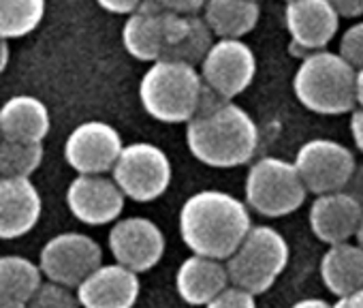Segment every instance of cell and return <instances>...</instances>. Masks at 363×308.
Returning <instances> with one entry per match:
<instances>
[{
	"mask_svg": "<svg viewBox=\"0 0 363 308\" xmlns=\"http://www.w3.org/2000/svg\"><path fill=\"white\" fill-rule=\"evenodd\" d=\"M186 145L199 163L231 170L255 157L259 128L246 109L206 86L199 111L186 124Z\"/></svg>",
	"mask_w": 363,
	"mask_h": 308,
	"instance_id": "cell-1",
	"label": "cell"
},
{
	"mask_svg": "<svg viewBox=\"0 0 363 308\" xmlns=\"http://www.w3.org/2000/svg\"><path fill=\"white\" fill-rule=\"evenodd\" d=\"M250 229L248 206L218 189L191 195L179 210V236L193 255L227 261Z\"/></svg>",
	"mask_w": 363,
	"mask_h": 308,
	"instance_id": "cell-2",
	"label": "cell"
},
{
	"mask_svg": "<svg viewBox=\"0 0 363 308\" xmlns=\"http://www.w3.org/2000/svg\"><path fill=\"white\" fill-rule=\"evenodd\" d=\"M206 82L201 73L186 62L156 60L139 84L143 109L164 124H189L199 111Z\"/></svg>",
	"mask_w": 363,
	"mask_h": 308,
	"instance_id": "cell-3",
	"label": "cell"
},
{
	"mask_svg": "<svg viewBox=\"0 0 363 308\" xmlns=\"http://www.w3.org/2000/svg\"><path fill=\"white\" fill-rule=\"evenodd\" d=\"M357 71L335 52H314L301 60L295 77L293 92L297 101L320 116H340L352 111Z\"/></svg>",
	"mask_w": 363,
	"mask_h": 308,
	"instance_id": "cell-4",
	"label": "cell"
},
{
	"mask_svg": "<svg viewBox=\"0 0 363 308\" xmlns=\"http://www.w3.org/2000/svg\"><path fill=\"white\" fill-rule=\"evenodd\" d=\"M289 244L280 231L269 225H252L240 248L225 261L229 278L255 295L272 289L289 263Z\"/></svg>",
	"mask_w": 363,
	"mask_h": 308,
	"instance_id": "cell-5",
	"label": "cell"
},
{
	"mask_svg": "<svg viewBox=\"0 0 363 308\" xmlns=\"http://www.w3.org/2000/svg\"><path fill=\"white\" fill-rule=\"evenodd\" d=\"M244 193L248 208L261 216L280 219L303 206L308 189L295 163L278 157H263L248 170Z\"/></svg>",
	"mask_w": 363,
	"mask_h": 308,
	"instance_id": "cell-6",
	"label": "cell"
},
{
	"mask_svg": "<svg viewBox=\"0 0 363 308\" xmlns=\"http://www.w3.org/2000/svg\"><path fill=\"white\" fill-rule=\"evenodd\" d=\"M111 178L128 199L147 204L167 193L173 178V167L162 148L147 141H137L124 145L118 163L111 170Z\"/></svg>",
	"mask_w": 363,
	"mask_h": 308,
	"instance_id": "cell-7",
	"label": "cell"
},
{
	"mask_svg": "<svg viewBox=\"0 0 363 308\" xmlns=\"http://www.w3.org/2000/svg\"><path fill=\"white\" fill-rule=\"evenodd\" d=\"M101 265V244L79 231H65L50 238L39 253V268L43 276L50 282L69 289H77Z\"/></svg>",
	"mask_w": 363,
	"mask_h": 308,
	"instance_id": "cell-8",
	"label": "cell"
},
{
	"mask_svg": "<svg viewBox=\"0 0 363 308\" xmlns=\"http://www.w3.org/2000/svg\"><path fill=\"white\" fill-rule=\"evenodd\" d=\"M295 167L308 193H314L318 197L344 191L357 170V163L354 154L344 143L318 137L306 141L297 150Z\"/></svg>",
	"mask_w": 363,
	"mask_h": 308,
	"instance_id": "cell-9",
	"label": "cell"
},
{
	"mask_svg": "<svg viewBox=\"0 0 363 308\" xmlns=\"http://www.w3.org/2000/svg\"><path fill=\"white\" fill-rule=\"evenodd\" d=\"M122 150V137L111 124L88 120L69 133L65 159L77 176H105L118 163Z\"/></svg>",
	"mask_w": 363,
	"mask_h": 308,
	"instance_id": "cell-10",
	"label": "cell"
},
{
	"mask_svg": "<svg viewBox=\"0 0 363 308\" xmlns=\"http://www.w3.org/2000/svg\"><path fill=\"white\" fill-rule=\"evenodd\" d=\"M201 77L218 97L233 101L257 75V56L242 39H218L201 62Z\"/></svg>",
	"mask_w": 363,
	"mask_h": 308,
	"instance_id": "cell-11",
	"label": "cell"
},
{
	"mask_svg": "<svg viewBox=\"0 0 363 308\" xmlns=\"http://www.w3.org/2000/svg\"><path fill=\"white\" fill-rule=\"evenodd\" d=\"M107 244L116 263L137 274L158 265L167 246L162 229L145 216H128L116 221L109 229Z\"/></svg>",
	"mask_w": 363,
	"mask_h": 308,
	"instance_id": "cell-12",
	"label": "cell"
},
{
	"mask_svg": "<svg viewBox=\"0 0 363 308\" xmlns=\"http://www.w3.org/2000/svg\"><path fill=\"white\" fill-rule=\"evenodd\" d=\"M124 202L126 195L116 180L107 176H77L67 189L71 214L88 227H103L120 221Z\"/></svg>",
	"mask_w": 363,
	"mask_h": 308,
	"instance_id": "cell-13",
	"label": "cell"
},
{
	"mask_svg": "<svg viewBox=\"0 0 363 308\" xmlns=\"http://www.w3.org/2000/svg\"><path fill=\"white\" fill-rule=\"evenodd\" d=\"M284 24L291 35V43L310 56L327 48V43L337 35L340 13L329 0H291L284 9Z\"/></svg>",
	"mask_w": 363,
	"mask_h": 308,
	"instance_id": "cell-14",
	"label": "cell"
},
{
	"mask_svg": "<svg viewBox=\"0 0 363 308\" xmlns=\"http://www.w3.org/2000/svg\"><path fill=\"white\" fill-rule=\"evenodd\" d=\"M82 308H133L141 293L139 274L120 265L103 263L77 289Z\"/></svg>",
	"mask_w": 363,
	"mask_h": 308,
	"instance_id": "cell-15",
	"label": "cell"
},
{
	"mask_svg": "<svg viewBox=\"0 0 363 308\" xmlns=\"http://www.w3.org/2000/svg\"><path fill=\"white\" fill-rule=\"evenodd\" d=\"M363 208L346 191L318 195L310 206V229L323 244H344L354 238Z\"/></svg>",
	"mask_w": 363,
	"mask_h": 308,
	"instance_id": "cell-16",
	"label": "cell"
},
{
	"mask_svg": "<svg viewBox=\"0 0 363 308\" xmlns=\"http://www.w3.org/2000/svg\"><path fill=\"white\" fill-rule=\"evenodd\" d=\"M43 202L30 178H0V240H16L33 231Z\"/></svg>",
	"mask_w": 363,
	"mask_h": 308,
	"instance_id": "cell-17",
	"label": "cell"
},
{
	"mask_svg": "<svg viewBox=\"0 0 363 308\" xmlns=\"http://www.w3.org/2000/svg\"><path fill=\"white\" fill-rule=\"evenodd\" d=\"M229 282L231 278L227 263L201 255L186 257L175 274V289L179 297L191 306H208L229 287Z\"/></svg>",
	"mask_w": 363,
	"mask_h": 308,
	"instance_id": "cell-18",
	"label": "cell"
},
{
	"mask_svg": "<svg viewBox=\"0 0 363 308\" xmlns=\"http://www.w3.org/2000/svg\"><path fill=\"white\" fill-rule=\"evenodd\" d=\"M167 16L169 11L154 3V0H143L141 7L130 13L122 28L124 50L141 62L160 60L164 48Z\"/></svg>",
	"mask_w": 363,
	"mask_h": 308,
	"instance_id": "cell-19",
	"label": "cell"
},
{
	"mask_svg": "<svg viewBox=\"0 0 363 308\" xmlns=\"http://www.w3.org/2000/svg\"><path fill=\"white\" fill-rule=\"evenodd\" d=\"M212 31L199 16H179L169 11L164 28V48L160 60H177L186 65H201L212 50Z\"/></svg>",
	"mask_w": 363,
	"mask_h": 308,
	"instance_id": "cell-20",
	"label": "cell"
},
{
	"mask_svg": "<svg viewBox=\"0 0 363 308\" xmlns=\"http://www.w3.org/2000/svg\"><path fill=\"white\" fill-rule=\"evenodd\" d=\"M52 126L45 103L30 94H18L0 107V131L3 139L43 143Z\"/></svg>",
	"mask_w": 363,
	"mask_h": 308,
	"instance_id": "cell-21",
	"label": "cell"
},
{
	"mask_svg": "<svg viewBox=\"0 0 363 308\" xmlns=\"http://www.w3.org/2000/svg\"><path fill=\"white\" fill-rule=\"evenodd\" d=\"M320 280L337 299L363 287V248L359 244H333L320 259Z\"/></svg>",
	"mask_w": 363,
	"mask_h": 308,
	"instance_id": "cell-22",
	"label": "cell"
},
{
	"mask_svg": "<svg viewBox=\"0 0 363 308\" xmlns=\"http://www.w3.org/2000/svg\"><path fill=\"white\" fill-rule=\"evenodd\" d=\"M261 7L250 0H208L203 20L218 39H242L259 24Z\"/></svg>",
	"mask_w": 363,
	"mask_h": 308,
	"instance_id": "cell-23",
	"label": "cell"
},
{
	"mask_svg": "<svg viewBox=\"0 0 363 308\" xmlns=\"http://www.w3.org/2000/svg\"><path fill=\"white\" fill-rule=\"evenodd\" d=\"M43 285V272L39 263L22 255L0 257V293H7L20 302H26Z\"/></svg>",
	"mask_w": 363,
	"mask_h": 308,
	"instance_id": "cell-24",
	"label": "cell"
},
{
	"mask_svg": "<svg viewBox=\"0 0 363 308\" xmlns=\"http://www.w3.org/2000/svg\"><path fill=\"white\" fill-rule=\"evenodd\" d=\"M45 16V0H0V37L30 35Z\"/></svg>",
	"mask_w": 363,
	"mask_h": 308,
	"instance_id": "cell-25",
	"label": "cell"
},
{
	"mask_svg": "<svg viewBox=\"0 0 363 308\" xmlns=\"http://www.w3.org/2000/svg\"><path fill=\"white\" fill-rule=\"evenodd\" d=\"M43 163V143L0 141V178H30Z\"/></svg>",
	"mask_w": 363,
	"mask_h": 308,
	"instance_id": "cell-26",
	"label": "cell"
},
{
	"mask_svg": "<svg viewBox=\"0 0 363 308\" xmlns=\"http://www.w3.org/2000/svg\"><path fill=\"white\" fill-rule=\"evenodd\" d=\"M26 308H82V304L77 299V293H73L69 287L48 280L28 299Z\"/></svg>",
	"mask_w": 363,
	"mask_h": 308,
	"instance_id": "cell-27",
	"label": "cell"
},
{
	"mask_svg": "<svg viewBox=\"0 0 363 308\" xmlns=\"http://www.w3.org/2000/svg\"><path fill=\"white\" fill-rule=\"evenodd\" d=\"M340 56L354 69H363V22L352 24L340 39Z\"/></svg>",
	"mask_w": 363,
	"mask_h": 308,
	"instance_id": "cell-28",
	"label": "cell"
},
{
	"mask_svg": "<svg viewBox=\"0 0 363 308\" xmlns=\"http://www.w3.org/2000/svg\"><path fill=\"white\" fill-rule=\"evenodd\" d=\"M257 295L242 289V287H235V285H229L220 295H216L206 308H257Z\"/></svg>",
	"mask_w": 363,
	"mask_h": 308,
	"instance_id": "cell-29",
	"label": "cell"
},
{
	"mask_svg": "<svg viewBox=\"0 0 363 308\" xmlns=\"http://www.w3.org/2000/svg\"><path fill=\"white\" fill-rule=\"evenodd\" d=\"M154 3H158L162 9L179 13V16H197L206 7L208 0H154Z\"/></svg>",
	"mask_w": 363,
	"mask_h": 308,
	"instance_id": "cell-30",
	"label": "cell"
},
{
	"mask_svg": "<svg viewBox=\"0 0 363 308\" xmlns=\"http://www.w3.org/2000/svg\"><path fill=\"white\" fill-rule=\"evenodd\" d=\"M99 7H103L109 13H118V16H130L135 13L143 0H96Z\"/></svg>",
	"mask_w": 363,
	"mask_h": 308,
	"instance_id": "cell-31",
	"label": "cell"
},
{
	"mask_svg": "<svg viewBox=\"0 0 363 308\" xmlns=\"http://www.w3.org/2000/svg\"><path fill=\"white\" fill-rule=\"evenodd\" d=\"M340 18H359L363 16V0H329Z\"/></svg>",
	"mask_w": 363,
	"mask_h": 308,
	"instance_id": "cell-32",
	"label": "cell"
},
{
	"mask_svg": "<svg viewBox=\"0 0 363 308\" xmlns=\"http://www.w3.org/2000/svg\"><path fill=\"white\" fill-rule=\"evenodd\" d=\"M350 135H352L357 150L363 154V107L354 109L350 116Z\"/></svg>",
	"mask_w": 363,
	"mask_h": 308,
	"instance_id": "cell-33",
	"label": "cell"
},
{
	"mask_svg": "<svg viewBox=\"0 0 363 308\" xmlns=\"http://www.w3.org/2000/svg\"><path fill=\"white\" fill-rule=\"evenodd\" d=\"M344 191L350 193V195L361 204V208H363V165H359V167L354 170V174H352V178H350V182L346 185Z\"/></svg>",
	"mask_w": 363,
	"mask_h": 308,
	"instance_id": "cell-34",
	"label": "cell"
},
{
	"mask_svg": "<svg viewBox=\"0 0 363 308\" xmlns=\"http://www.w3.org/2000/svg\"><path fill=\"white\" fill-rule=\"evenodd\" d=\"M335 308H363V287L346 297H340Z\"/></svg>",
	"mask_w": 363,
	"mask_h": 308,
	"instance_id": "cell-35",
	"label": "cell"
},
{
	"mask_svg": "<svg viewBox=\"0 0 363 308\" xmlns=\"http://www.w3.org/2000/svg\"><path fill=\"white\" fill-rule=\"evenodd\" d=\"M291 308H335V304H329L327 299H320V297H306V299L295 302Z\"/></svg>",
	"mask_w": 363,
	"mask_h": 308,
	"instance_id": "cell-36",
	"label": "cell"
},
{
	"mask_svg": "<svg viewBox=\"0 0 363 308\" xmlns=\"http://www.w3.org/2000/svg\"><path fill=\"white\" fill-rule=\"evenodd\" d=\"M9 56H11V52H9V43H7V39L0 37V73H3V71L7 69V65H9Z\"/></svg>",
	"mask_w": 363,
	"mask_h": 308,
	"instance_id": "cell-37",
	"label": "cell"
},
{
	"mask_svg": "<svg viewBox=\"0 0 363 308\" xmlns=\"http://www.w3.org/2000/svg\"><path fill=\"white\" fill-rule=\"evenodd\" d=\"M0 308H26V302H20L7 293H0Z\"/></svg>",
	"mask_w": 363,
	"mask_h": 308,
	"instance_id": "cell-38",
	"label": "cell"
},
{
	"mask_svg": "<svg viewBox=\"0 0 363 308\" xmlns=\"http://www.w3.org/2000/svg\"><path fill=\"white\" fill-rule=\"evenodd\" d=\"M354 97H357V105L363 107V69L357 71V79H354Z\"/></svg>",
	"mask_w": 363,
	"mask_h": 308,
	"instance_id": "cell-39",
	"label": "cell"
},
{
	"mask_svg": "<svg viewBox=\"0 0 363 308\" xmlns=\"http://www.w3.org/2000/svg\"><path fill=\"white\" fill-rule=\"evenodd\" d=\"M354 240H357V244H359V246L363 248V216H361V223H359V227H357Z\"/></svg>",
	"mask_w": 363,
	"mask_h": 308,
	"instance_id": "cell-40",
	"label": "cell"
},
{
	"mask_svg": "<svg viewBox=\"0 0 363 308\" xmlns=\"http://www.w3.org/2000/svg\"><path fill=\"white\" fill-rule=\"evenodd\" d=\"M0 141H3V131H0Z\"/></svg>",
	"mask_w": 363,
	"mask_h": 308,
	"instance_id": "cell-41",
	"label": "cell"
},
{
	"mask_svg": "<svg viewBox=\"0 0 363 308\" xmlns=\"http://www.w3.org/2000/svg\"><path fill=\"white\" fill-rule=\"evenodd\" d=\"M250 3H259V0H250Z\"/></svg>",
	"mask_w": 363,
	"mask_h": 308,
	"instance_id": "cell-42",
	"label": "cell"
},
{
	"mask_svg": "<svg viewBox=\"0 0 363 308\" xmlns=\"http://www.w3.org/2000/svg\"><path fill=\"white\" fill-rule=\"evenodd\" d=\"M286 3H291V0H286Z\"/></svg>",
	"mask_w": 363,
	"mask_h": 308,
	"instance_id": "cell-43",
	"label": "cell"
}]
</instances>
